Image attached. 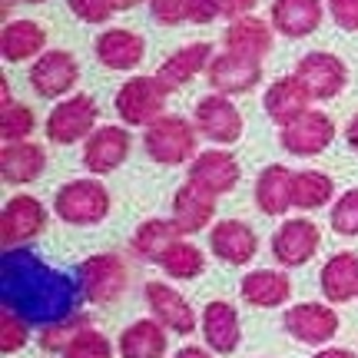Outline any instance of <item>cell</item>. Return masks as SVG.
I'll return each instance as SVG.
<instances>
[{"label":"cell","mask_w":358,"mask_h":358,"mask_svg":"<svg viewBox=\"0 0 358 358\" xmlns=\"http://www.w3.org/2000/svg\"><path fill=\"white\" fill-rule=\"evenodd\" d=\"M322 232L312 219H285L279 229L272 232V256L285 268L306 266L308 259L319 252Z\"/></svg>","instance_id":"cell-11"},{"label":"cell","mask_w":358,"mask_h":358,"mask_svg":"<svg viewBox=\"0 0 358 358\" xmlns=\"http://www.w3.org/2000/svg\"><path fill=\"white\" fill-rule=\"evenodd\" d=\"M243 176L239 169V159L226 150H206L189 163V182L206 189L209 196H226V192L236 189V182Z\"/></svg>","instance_id":"cell-15"},{"label":"cell","mask_w":358,"mask_h":358,"mask_svg":"<svg viewBox=\"0 0 358 358\" xmlns=\"http://www.w3.org/2000/svg\"><path fill=\"white\" fill-rule=\"evenodd\" d=\"M176 239H182V232H179V226L173 219H146L133 232V252L140 259H146V262H159V256Z\"/></svg>","instance_id":"cell-32"},{"label":"cell","mask_w":358,"mask_h":358,"mask_svg":"<svg viewBox=\"0 0 358 358\" xmlns=\"http://www.w3.org/2000/svg\"><path fill=\"white\" fill-rule=\"evenodd\" d=\"M222 43L229 53H243V57H252V60H262L268 50H272V27L259 17H239L226 27L222 34Z\"/></svg>","instance_id":"cell-28"},{"label":"cell","mask_w":358,"mask_h":358,"mask_svg":"<svg viewBox=\"0 0 358 358\" xmlns=\"http://www.w3.org/2000/svg\"><path fill=\"white\" fill-rule=\"evenodd\" d=\"M345 143L358 153V113L348 120V127H345Z\"/></svg>","instance_id":"cell-45"},{"label":"cell","mask_w":358,"mask_h":358,"mask_svg":"<svg viewBox=\"0 0 358 358\" xmlns=\"http://www.w3.org/2000/svg\"><path fill=\"white\" fill-rule=\"evenodd\" d=\"M282 325L302 345H329L338 335V312L322 302H299V306L285 308Z\"/></svg>","instance_id":"cell-9"},{"label":"cell","mask_w":358,"mask_h":358,"mask_svg":"<svg viewBox=\"0 0 358 358\" xmlns=\"http://www.w3.org/2000/svg\"><path fill=\"white\" fill-rule=\"evenodd\" d=\"M96 100L87 93H73L70 100H60L47 116V140L57 146H73L80 140H90L96 129Z\"/></svg>","instance_id":"cell-6"},{"label":"cell","mask_w":358,"mask_h":358,"mask_svg":"<svg viewBox=\"0 0 358 358\" xmlns=\"http://www.w3.org/2000/svg\"><path fill=\"white\" fill-rule=\"evenodd\" d=\"M322 295L335 302V306H345L352 299H358V256L355 252H338L322 266L319 275Z\"/></svg>","instance_id":"cell-26"},{"label":"cell","mask_w":358,"mask_h":358,"mask_svg":"<svg viewBox=\"0 0 358 358\" xmlns=\"http://www.w3.org/2000/svg\"><path fill=\"white\" fill-rule=\"evenodd\" d=\"M315 358H358L355 352H348V348H322Z\"/></svg>","instance_id":"cell-46"},{"label":"cell","mask_w":358,"mask_h":358,"mask_svg":"<svg viewBox=\"0 0 358 358\" xmlns=\"http://www.w3.org/2000/svg\"><path fill=\"white\" fill-rule=\"evenodd\" d=\"M169 87L159 77H133L116 90V113L127 127H150L159 116H166Z\"/></svg>","instance_id":"cell-4"},{"label":"cell","mask_w":358,"mask_h":358,"mask_svg":"<svg viewBox=\"0 0 358 358\" xmlns=\"http://www.w3.org/2000/svg\"><path fill=\"white\" fill-rule=\"evenodd\" d=\"M43 226H47V209L37 196H13L3 203L0 213V243L3 249H17L40 236Z\"/></svg>","instance_id":"cell-10"},{"label":"cell","mask_w":358,"mask_h":358,"mask_svg":"<svg viewBox=\"0 0 358 358\" xmlns=\"http://www.w3.org/2000/svg\"><path fill=\"white\" fill-rule=\"evenodd\" d=\"M335 196V182L319 169H302V173H292V209H322L329 206Z\"/></svg>","instance_id":"cell-33"},{"label":"cell","mask_w":358,"mask_h":358,"mask_svg":"<svg viewBox=\"0 0 358 358\" xmlns=\"http://www.w3.org/2000/svg\"><path fill=\"white\" fill-rule=\"evenodd\" d=\"M216 17H226L222 0H189V24H213Z\"/></svg>","instance_id":"cell-43"},{"label":"cell","mask_w":358,"mask_h":358,"mask_svg":"<svg viewBox=\"0 0 358 358\" xmlns=\"http://www.w3.org/2000/svg\"><path fill=\"white\" fill-rule=\"evenodd\" d=\"M30 322H24L17 312L10 308H0V352L3 355H13V352H20L27 345V338H30V329H27Z\"/></svg>","instance_id":"cell-38"},{"label":"cell","mask_w":358,"mask_h":358,"mask_svg":"<svg viewBox=\"0 0 358 358\" xmlns=\"http://www.w3.org/2000/svg\"><path fill=\"white\" fill-rule=\"evenodd\" d=\"M120 355L123 358H163L166 355V325L156 319H140L120 335Z\"/></svg>","instance_id":"cell-31"},{"label":"cell","mask_w":358,"mask_h":358,"mask_svg":"<svg viewBox=\"0 0 358 358\" xmlns=\"http://www.w3.org/2000/svg\"><path fill=\"white\" fill-rule=\"evenodd\" d=\"M53 213L70 226H96L110 216V192L100 179H73L57 189Z\"/></svg>","instance_id":"cell-3"},{"label":"cell","mask_w":358,"mask_h":358,"mask_svg":"<svg viewBox=\"0 0 358 358\" xmlns=\"http://www.w3.org/2000/svg\"><path fill=\"white\" fill-rule=\"evenodd\" d=\"M209 87L222 93V96H236V93H249L259 87L262 80V60L243 57V53H219L209 64Z\"/></svg>","instance_id":"cell-14"},{"label":"cell","mask_w":358,"mask_h":358,"mask_svg":"<svg viewBox=\"0 0 358 358\" xmlns=\"http://www.w3.org/2000/svg\"><path fill=\"white\" fill-rule=\"evenodd\" d=\"M129 129L123 127H96L93 129V136L87 140L83 146V166L93 173V176H106V173H113L127 163L129 156Z\"/></svg>","instance_id":"cell-16"},{"label":"cell","mask_w":358,"mask_h":358,"mask_svg":"<svg viewBox=\"0 0 358 358\" xmlns=\"http://www.w3.org/2000/svg\"><path fill=\"white\" fill-rule=\"evenodd\" d=\"M176 358H209V352H206V348H196V345H186L176 352Z\"/></svg>","instance_id":"cell-47"},{"label":"cell","mask_w":358,"mask_h":358,"mask_svg":"<svg viewBox=\"0 0 358 358\" xmlns=\"http://www.w3.org/2000/svg\"><path fill=\"white\" fill-rule=\"evenodd\" d=\"M329 222L338 236H358V189H345L335 199Z\"/></svg>","instance_id":"cell-39"},{"label":"cell","mask_w":358,"mask_h":358,"mask_svg":"<svg viewBox=\"0 0 358 358\" xmlns=\"http://www.w3.org/2000/svg\"><path fill=\"white\" fill-rule=\"evenodd\" d=\"M308 100H312V93L306 90V83L299 77H279L272 87L266 90V113L272 123H292L295 116H302L308 110Z\"/></svg>","instance_id":"cell-25"},{"label":"cell","mask_w":358,"mask_h":358,"mask_svg":"<svg viewBox=\"0 0 358 358\" xmlns=\"http://www.w3.org/2000/svg\"><path fill=\"white\" fill-rule=\"evenodd\" d=\"M146 306L153 312V319L159 325H166L169 332H179V335L196 332V312H192V306L166 282H150L146 285Z\"/></svg>","instance_id":"cell-18"},{"label":"cell","mask_w":358,"mask_h":358,"mask_svg":"<svg viewBox=\"0 0 358 358\" xmlns=\"http://www.w3.org/2000/svg\"><path fill=\"white\" fill-rule=\"evenodd\" d=\"M209 64H213V47L209 43H189V47H179L176 53H169L156 77L163 80L169 93H173V90L192 83L203 70H209Z\"/></svg>","instance_id":"cell-24"},{"label":"cell","mask_w":358,"mask_h":358,"mask_svg":"<svg viewBox=\"0 0 358 358\" xmlns=\"http://www.w3.org/2000/svg\"><path fill=\"white\" fill-rule=\"evenodd\" d=\"M93 53L103 66L110 70H136L143 64V53H146V43H143L140 34L133 30H123V27H113V30H103L96 43H93Z\"/></svg>","instance_id":"cell-19"},{"label":"cell","mask_w":358,"mask_h":358,"mask_svg":"<svg viewBox=\"0 0 358 358\" xmlns=\"http://www.w3.org/2000/svg\"><path fill=\"white\" fill-rule=\"evenodd\" d=\"M256 203L266 216H285L292 209V173L279 163H272L256 179Z\"/></svg>","instance_id":"cell-30"},{"label":"cell","mask_w":358,"mask_h":358,"mask_svg":"<svg viewBox=\"0 0 358 358\" xmlns=\"http://www.w3.org/2000/svg\"><path fill=\"white\" fill-rule=\"evenodd\" d=\"M37 129V116L24 103H10L0 110V136L3 143H24L30 140V133Z\"/></svg>","instance_id":"cell-36"},{"label":"cell","mask_w":358,"mask_h":358,"mask_svg":"<svg viewBox=\"0 0 358 358\" xmlns=\"http://www.w3.org/2000/svg\"><path fill=\"white\" fill-rule=\"evenodd\" d=\"M64 358H113V345L110 338L96 329H83V332L66 345Z\"/></svg>","instance_id":"cell-37"},{"label":"cell","mask_w":358,"mask_h":358,"mask_svg":"<svg viewBox=\"0 0 358 358\" xmlns=\"http://www.w3.org/2000/svg\"><path fill=\"white\" fill-rule=\"evenodd\" d=\"M222 3H226V17L239 20V17H249V10L256 7L259 0H222Z\"/></svg>","instance_id":"cell-44"},{"label":"cell","mask_w":358,"mask_h":358,"mask_svg":"<svg viewBox=\"0 0 358 358\" xmlns=\"http://www.w3.org/2000/svg\"><path fill=\"white\" fill-rule=\"evenodd\" d=\"M196 133L199 129L192 127L189 120L182 116H159L156 123L146 127L143 133V146L153 163L159 166H179L186 159H196Z\"/></svg>","instance_id":"cell-2"},{"label":"cell","mask_w":358,"mask_h":358,"mask_svg":"<svg viewBox=\"0 0 358 358\" xmlns=\"http://www.w3.org/2000/svg\"><path fill=\"white\" fill-rule=\"evenodd\" d=\"M203 335L206 345L213 348L216 355H232L239 348V338H243V325H239V312L229 306V302H209L203 312Z\"/></svg>","instance_id":"cell-22"},{"label":"cell","mask_w":358,"mask_h":358,"mask_svg":"<svg viewBox=\"0 0 358 358\" xmlns=\"http://www.w3.org/2000/svg\"><path fill=\"white\" fill-rule=\"evenodd\" d=\"M322 13H325L322 0H272L268 17H272V27L282 37L302 40L312 30H319Z\"/></svg>","instance_id":"cell-21"},{"label":"cell","mask_w":358,"mask_h":358,"mask_svg":"<svg viewBox=\"0 0 358 358\" xmlns=\"http://www.w3.org/2000/svg\"><path fill=\"white\" fill-rule=\"evenodd\" d=\"M116 3V10H133V7H140L143 0H113Z\"/></svg>","instance_id":"cell-48"},{"label":"cell","mask_w":358,"mask_h":358,"mask_svg":"<svg viewBox=\"0 0 358 358\" xmlns=\"http://www.w3.org/2000/svg\"><path fill=\"white\" fill-rule=\"evenodd\" d=\"M47 50V30L37 20H10L0 34V53L7 64H24Z\"/></svg>","instance_id":"cell-27"},{"label":"cell","mask_w":358,"mask_h":358,"mask_svg":"<svg viewBox=\"0 0 358 358\" xmlns=\"http://www.w3.org/2000/svg\"><path fill=\"white\" fill-rule=\"evenodd\" d=\"M335 140V123L329 113L322 110H306L302 116H295L292 123H285L279 129V143L285 153L292 156H319L325 153Z\"/></svg>","instance_id":"cell-7"},{"label":"cell","mask_w":358,"mask_h":358,"mask_svg":"<svg viewBox=\"0 0 358 358\" xmlns=\"http://www.w3.org/2000/svg\"><path fill=\"white\" fill-rule=\"evenodd\" d=\"M295 77L306 83L312 100H335L348 83V66L342 57H335L329 50H312L299 60Z\"/></svg>","instance_id":"cell-8"},{"label":"cell","mask_w":358,"mask_h":358,"mask_svg":"<svg viewBox=\"0 0 358 358\" xmlns=\"http://www.w3.org/2000/svg\"><path fill=\"white\" fill-rule=\"evenodd\" d=\"M150 13L156 24L176 27L182 20H189V0H150Z\"/></svg>","instance_id":"cell-41"},{"label":"cell","mask_w":358,"mask_h":358,"mask_svg":"<svg viewBox=\"0 0 358 358\" xmlns=\"http://www.w3.org/2000/svg\"><path fill=\"white\" fill-rule=\"evenodd\" d=\"M24 3H43V0H24Z\"/></svg>","instance_id":"cell-49"},{"label":"cell","mask_w":358,"mask_h":358,"mask_svg":"<svg viewBox=\"0 0 358 358\" xmlns=\"http://www.w3.org/2000/svg\"><path fill=\"white\" fill-rule=\"evenodd\" d=\"M329 10L342 30H348V34L358 30V0H329Z\"/></svg>","instance_id":"cell-42"},{"label":"cell","mask_w":358,"mask_h":358,"mask_svg":"<svg viewBox=\"0 0 358 358\" xmlns=\"http://www.w3.org/2000/svg\"><path fill=\"white\" fill-rule=\"evenodd\" d=\"M156 266L163 268L169 279L189 282V279H196V275H203L206 256H203V249H199V245L186 243V239H176V243H173L166 252L159 256V262H156Z\"/></svg>","instance_id":"cell-34"},{"label":"cell","mask_w":358,"mask_h":358,"mask_svg":"<svg viewBox=\"0 0 358 358\" xmlns=\"http://www.w3.org/2000/svg\"><path fill=\"white\" fill-rule=\"evenodd\" d=\"M196 129L203 133L206 140L213 143H236L243 136V113H239V106L229 100V96H222V93H209L203 100L196 103Z\"/></svg>","instance_id":"cell-13"},{"label":"cell","mask_w":358,"mask_h":358,"mask_svg":"<svg viewBox=\"0 0 358 358\" xmlns=\"http://www.w3.org/2000/svg\"><path fill=\"white\" fill-rule=\"evenodd\" d=\"M213 219H216V196H209L206 189L186 182V186L173 196V222L179 226L182 236L203 232Z\"/></svg>","instance_id":"cell-23"},{"label":"cell","mask_w":358,"mask_h":358,"mask_svg":"<svg viewBox=\"0 0 358 358\" xmlns=\"http://www.w3.org/2000/svg\"><path fill=\"white\" fill-rule=\"evenodd\" d=\"M77 282L83 289V299L87 302H96V306H110L120 295L127 292V262L113 252H100V256H90L80 262L77 268Z\"/></svg>","instance_id":"cell-5"},{"label":"cell","mask_w":358,"mask_h":358,"mask_svg":"<svg viewBox=\"0 0 358 358\" xmlns=\"http://www.w3.org/2000/svg\"><path fill=\"white\" fill-rule=\"evenodd\" d=\"M43 169H47V153H43L40 143H3V150H0V176H3V182L27 186V182L43 176Z\"/></svg>","instance_id":"cell-20"},{"label":"cell","mask_w":358,"mask_h":358,"mask_svg":"<svg viewBox=\"0 0 358 358\" xmlns=\"http://www.w3.org/2000/svg\"><path fill=\"white\" fill-rule=\"evenodd\" d=\"M80 282L43 266L27 249H7L0 259V299L3 308L17 312L30 325H53L77 315Z\"/></svg>","instance_id":"cell-1"},{"label":"cell","mask_w":358,"mask_h":358,"mask_svg":"<svg viewBox=\"0 0 358 358\" xmlns=\"http://www.w3.org/2000/svg\"><path fill=\"white\" fill-rule=\"evenodd\" d=\"M209 249L226 266H245V262L256 259L259 239L249 222H243V219H222L209 232Z\"/></svg>","instance_id":"cell-17"},{"label":"cell","mask_w":358,"mask_h":358,"mask_svg":"<svg viewBox=\"0 0 358 358\" xmlns=\"http://www.w3.org/2000/svg\"><path fill=\"white\" fill-rule=\"evenodd\" d=\"M66 7H70L73 17H80L83 24H106L116 13L113 0H66Z\"/></svg>","instance_id":"cell-40"},{"label":"cell","mask_w":358,"mask_h":358,"mask_svg":"<svg viewBox=\"0 0 358 358\" xmlns=\"http://www.w3.org/2000/svg\"><path fill=\"white\" fill-rule=\"evenodd\" d=\"M80 66L73 60V53L66 50H43L37 57V64L30 66V87L37 90V96L43 100H60L70 90L77 87Z\"/></svg>","instance_id":"cell-12"},{"label":"cell","mask_w":358,"mask_h":358,"mask_svg":"<svg viewBox=\"0 0 358 358\" xmlns=\"http://www.w3.org/2000/svg\"><path fill=\"white\" fill-rule=\"evenodd\" d=\"M243 299L256 308H279L289 302L292 295V282L285 272H275V268H256L243 279Z\"/></svg>","instance_id":"cell-29"},{"label":"cell","mask_w":358,"mask_h":358,"mask_svg":"<svg viewBox=\"0 0 358 358\" xmlns=\"http://www.w3.org/2000/svg\"><path fill=\"white\" fill-rule=\"evenodd\" d=\"M83 329H90V319L87 315H70L64 322H53V325H43V332H40V348L43 352H53V355H64L66 345L77 338Z\"/></svg>","instance_id":"cell-35"}]
</instances>
